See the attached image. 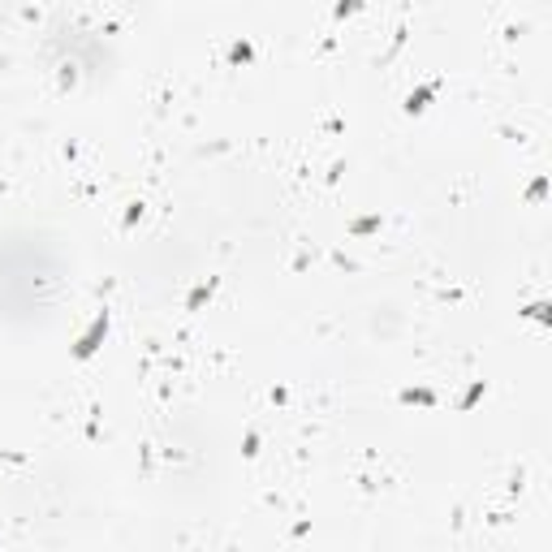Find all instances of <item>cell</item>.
<instances>
[{
	"instance_id": "obj_1",
	"label": "cell",
	"mask_w": 552,
	"mask_h": 552,
	"mask_svg": "<svg viewBox=\"0 0 552 552\" xmlns=\"http://www.w3.org/2000/svg\"><path fill=\"white\" fill-rule=\"evenodd\" d=\"M104 333H108V315H99V319H95V324H91V333H87V337H82V345H78V354H82V358H87V354H91V349H95V345H99V337H104Z\"/></svg>"
}]
</instances>
